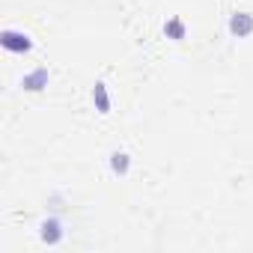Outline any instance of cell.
I'll use <instances>...</instances> for the list:
<instances>
[{
	"label": "cell",
	"instance_id": "8992f818",
	"mask_svg": "<svg viewBox=\"0 0 253 253\" xmlns=\"http://www.w3.org/2000/svg\"><path fill=\"white\" fill-rule=\"evenodd\" d=\"M113 170H116V173H125V170H128V155H125V152H116V155H113Z\"/></svg>",
	"mask_w": 253,
	"mask_h": 253
},
{
	"label": "cell",
	"instance_id": "5b68a950",
	"mask_svg": "<svg viewBox=\"0 0 253 253\" xmlns=\"http://www.w3.org/2000/svg\"><path fill=\"white\" fill-rule=\"evenodd\" d=\"M92 101L98 104L101 113H107V92H104V84H95V89H92Z\"/></svg>",
	"mask_w": 253,
	"mask_h": 253
},
{
	"label": "cell",
	"instance_id": "52a82bcc",
	"mask_svg": "<svg viewBox=\"0 0 253 253\" xmlns=\"http://www.w3.org/2000/svg\"><path fill=\"white\" fill-rule=\"evenodd\" d=\"M164 33H170V36H176V39H182V33H185V27H182V21H170V24L164 27Z\"/></svg>",
	"mask_w": 253,
	"mask_h": 253
},
{
	"label": "cell",
	"instance_id": "277c9868",
	"mask_svg": "<svg viewBox=\"0 0 253 253\" xmlns=\"http://www.w3.org/2000/svg\"><path fill=\"white\" fill-rule=\"evenodd\" d=\"M63 238V229H60V223L57 220H45L42 223V241H48V244H57Z\"/></svg>",
	"mask_w": 253,
	"mask_h": 253
},
{
	"label": "cell",
	"instance_id": "6da1fadb",
	"mask_svg": "<svg viewBox=\"0 0 253 253\" xmlns=\"http://www.w3.org/2000/svg\"><path fill=\"white\" fill-rule=\"evenodd\" d=\"M3 48H6V51H15V54H24V51H30V39H27L24 33L6 30V33H3Z\"/></svg>",
	"mask_w": 253,
	"mask_h": 253
},
{
	"label": "cell",
	"instance_id": "7a4b0ae2",
	"mask_svg": "<svg viewBox=\"0 0 253 253\" xmlns=\"http://www.w3.org/2000/svg\"><path fill=\"white\" fill-rule=\"evenodd\" d=\"M229 30H232V36H247V33L253 30V15H247V12H241V15H232V21H229Z\"/></svg>",
	"mask_w": 253,
	"mask_h": 253
},
{
	"label": "cell",
	"instance_id": "3957f363",
	"mask_svg": "<svg viewBox=\"0 0 253 253\" xmlns=\"http://www.w3.org/2000/svg\"><path fill=\"white\" fill-rule=\"evenodd\" d=\"M27 89H42V86H48V72L45 69H36V72H30V75H24V81H21Z\"/></svg>",
	"mask_w": 253,
	"mask_h": 253
}]
</instances>
